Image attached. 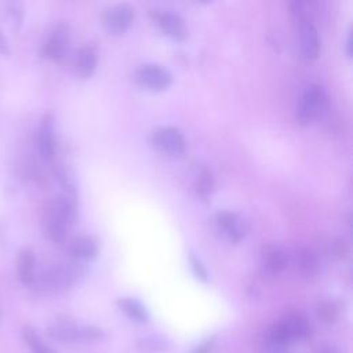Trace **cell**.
I'll list each match as a JSON object with an SVG mask.
<instances>
[{
    "label": "cell",
    "instance_id": "6da1fadb",
    "mask_svg": "<svg viewBox=\"0 0 353 353\" xmlns=\"http://www.w3.org/2000/svg\"><path fill=\"white\" fill-rule=\"evenodd\" d=\"M77 214L76 200L72 194H58L50 199L43 208V230L50 241L62 245Z\"/></svg>",
    "mask_w": 353,
    "mask_h": 353
},
{
    "label": "cell",
    "instance_id": "7a4b0ae2",
    "mask_svg": "<svg viewBox=\"0 0 353 353\" xmlns=\"http://www.w3.org/2000/svg\"><path fill=\"white\" fill-rule=\"evenodd\" d=\"M84 274L81 262L70 259L50 265L36 276L34 284L47 291H63L72 288ZM33 284V285H34Z\"/></svg>",
    "mask_w": 353,
    "mask_h": 353
},
{
    "label": "cell",
    "instance_id": "3957f363",
    "mask_svg": "<svg viewBox=\"0 0 353 353\" xmlns=\"http://www.w3.org/2000/svg\"><path fill=\"white\" fill-rule=\"evenodd\" d=\"M47 335L61 343H97L105 338L102 328L76 324L66 319L52 321L47 327Z\"/></svg>",
    "mask_w": 353,
    "mask_h": 353
},
{
    "label": "cell",
    "instance_id": "277c9868",
    "mask_svg": "<svg viewBox=\"0 0 353 353\" xmlns=\"http://www.w3.org/2000/svg\"><path fill=\"white\" fill-rule=\"evenodd\" d=\"M266 332L291 346L296 341L307 339L312 335V325L302 313H290L274 323Z\"/></svg>",
    "mask_w": 353,
    "mask_h": 353
},
{
    "label": "cell",
    "instance_id": "5b68a950",
    "mask_svg": "<svg viewBox=\"0 0 353 353\" xmlns=\"http://www.w3.org/2000/svg\"><path fill=\"white\" fill-rule=\"evenodd\" d=\"M325 91L320 84H310L306 87L296 109L299 123L306 125L316 120L325 108Z\"/></svg>",
    "mask_w": 353,
    "mask_h": 353
},
{
    "label": "cell",
    "instance_id": "8992f818",
    "mask_svg": "<svg viewBox=\"0 0 353 353\" xmlns=\"http://www.w3.org/2000/svg\"><path fill=\"white\" fill-rule=\"evenodd\" d=\"M69 44H70L69 28L66 23L58 22L50 30L46 41L40 48V54L41 57L50 61L62 62L69 51Z\"/></svg>",
    "mask_w": 353,
    "mask_h": 353
},
{
    "label": "cell",
    "instance_id": "52a82bcc",
    "mask_svg": "<svg viewBox=\"0 0 353 353\" xmlns=\"http://www.w3.org/2000/svg\"><path fill=\"white\" fill-rule=\"evenodd\" d=\"M135 80L141 87L149 91H163L171 85L172 74L167 68L159 63L145 62L137 68Z\"/></svg>",
    "mask_w": 353,
    "mask_h": 353
},
{
    "label": "cell",
    "instance_id": "ba28073f",
    "mask_svg": "<svg viewBox=\"0 0 353 353\" xmlns=\"http://www.w3.org/2000/svg\"><path fill=\"white\" fill-rule=\"evenodd\" d=\"M150 141L154 148L171 156H179L186 149L183 132L174 125H161L152 131Z\"/></svg>",
    "mask_w": 353,
    "mask_h": 353
},
{
    "label": "cell",
    "instance_id": "9c48e42d",
    "mask_svg": "<svg viewBox=\"0 0 353 353\" xmlns=\"http://www.w3.org/2000/svg\"><path fill=\"white\" fill-rule=\"evenodd\" d=\"M134 7L128 3H117L108 7L103 12L102 22L109 34L120 36L125 33L134 21Z\"/></svg>",
    "mask_w": 353,
    "mask_h": 353
},
{
    "label": "cell",
    "instance_id": "30bf717a",
    "mask_svg": "<svg viewBox=\"0 0 353 353\" xmlns=\"http://www.w3.org/2000/svg\"><path fill=\"white\" fill-rule=\"evenodd\" d=\"M37 150L44 161H52L57 153V137H55V121L54 116L47 112L41 116L37 131H36Z\"/></svg>",
    "mask_w": 353,
    "mask_h": 353
},
{
    "label": "cell",
    "instance_id": "8fae6325",
    "mask_svg": "<svg viewBox=\"0 0 353 353\" xmlns=\"http://www.w3.org/2000/svg\"><path fill=\"white\" fill-rule=\"evenodd\" d=\"M152 19L157 23L164 34L174 40H185L188 37V28L183 18L168 10H152Z\"/></svg>",
    "mask_w": 353,
    "mask_h": 353
},
{
    "label": "cell",
    "instance_id": "7c38bea8",
    "mask_svg": "<svg viewBox=\"0 0 353 353\" xmlns=\"http://www.w3.org/2000/svg\"><path fill=\"white\" fill-rule=\"evenodd\" d=\"M215 229L230 243H239L245 234V223L239 214L232 211H219L214 218Z\"/></svg>",
    "mask_w": 353,
    "mask_h": 353
},
{
    "label": "cell",
    "instance_id": "4fadbf2b",
    "mask_svg": "<svg viewBox=\"0 0 353 353\" xmlns=\"http://www.w3.org/2000/svg\"><path fill=\"white\" fill-rule=\"evenodd\" d=\"M299 40L303 57L309 61L316 59L320 52V39L316 26L307 18L299 21Z\"/></svg>",
    "mask_w": 353,
    "mask_h": 353
},
{
    "label": "cell",
    "instance_id": "5bb4252c",
    "mask_svg": "<svg viewBox=\"0 0 353 353\" xmlns=\"http://www.w3.org/2000/svg\"><path fill=\"white\" fill-rule=\"evenodd\" d=\"M15 270L17 277L23 285H33L36 281V254L32 248L25 247L22 248L15 261Z\"/></svg>",
    "mask_w": 353,
    "mask_h": 353
},
{
    "label": "cell",
    "instance_id": "9a60e30c",
    "mask_svg": "<svg viewBox=\"0 0 353 353\" xmlns=\"http://www.w3.org/2000/svg\"><path fill=\"white\" fill-rule=\"evenodd\" d=\"M97 50L91 44H84L79 48L74 58V72L80 79H90L97 69Z\"/></svg>",
    "mask_w": 353,
    "mask_h": 353
},
{
    "label": "cell",
    "instance_id": "2e32d148",
    "mask_svg": "<svg viewBox=\"0 0 353 353\" xmlns=\"http://www.w3.org/2000/svg\"><path fill=\"white\" fill-rule=\"evenodd\" d=\"M69 254L74 261H91L98 255V243L92 236H77L69 243Z\"/></svg>",
    "mask_w": 353,
    "mask_h": 353
},
{
    "label": "cell",
    "instance_id": "e0dca14e",
    "mask_svg": "<svg viewBox=\"0 0 353 353\" xmlns=\"http://www.w3.org/2000/svg\"><path fill=\"white\" fill-rule=\"evenodd\" d=\"M117 307L131 320L137 323H146L149 320V313L146 307L135 298L131 296H123L116 301Z\"/></svg>",
    "mask_w": 353,
    "mask_h": 353
},
{
    "label": "cell",
    "instance_id": "ac0fdd59",
    "mask_svg": "<svg viewBox=\"0 0 353 353\" xmlns=\"http://www.w3.org/2000/svg\"><path fill=\"white\" fill-rule=\"evenodd\" d=\"M287 254L277 247H268L263 252V268L269 274H279L287 268Z\"/></svg>",
    "mask_w": 353,
    "mask_h": 353
},
{
    "label": "cell",
    "instance_id": "d6986e66",
    "mask_svg": "<svg viewBox=\"0 0 353 353\" xmlns=\"http://www.w3.org/2000/svg\"><path fill=\"white\" fill-rule=\"evenodd\" d=\"M296 268L299 273L305 277H313L319 268V261L316 254L306 247H302L296 251Z\"/></svg>",
    "mask_w": 353,
    "mask_h": 353
},
{
    "label": "cell",
    "instance_id": "ffe728a7",
    "mask_svg": "<svg viewBox=\"0 0 353 353\" xmlns=\"http://www.w3.org/2000/svg\"><path fill=\"white\" fill-rule=\"evenodd\" d=\"M139 353H163L168 349L170 343L163 335H146L135 342Z\"/></svg>",
    "mask_w": 353,
    "mask_h": 353
},
{
    "label": "cell",
    "instance_id": "44dd1931",
    "mask_svg": "<svg viewBox=\"0 0 353 353\" xmlns=\"http://www.w3.org/2000/svg\"><path fill=\"white\" fill-rule=\"evenodd\" d=\"M22 339L32 353H55L32 327H23Z\"/></svg>",
    "mask_w": 353,
    "mask_h": 353
},
{
    "label": "cell",
    "instance_id": "7402d4cb",
    "mask_svg": "<svg viewBox=\"0 0 353 353\" xmlns=\"http://www.w3.org/2000/svg\"><path fill=\"white\" fill-rule=\"evenodd\" d=\"M214 185H215V181H214L212 172L207 168H203L196 181L197 196H200L201 199H207L211 194V192L214 190Z\"/></svg>",
    "mask_w": 353,
    "mask_h": 353
},
{
    "label": "cell",
    "instance_id": "603a6c76",
    "mask_svg": "<svg viewBox=\"0 0 353 353\" xmlns=\"http://www.w3.org/2000/svg\"><path fill=\"white\" fill-rule=\"evenodd\" d=\"M288 349H290V345L274 338L269 332L265 334L262 343H261L262 353H288Z\"/></svg>",
    "mask_w": 353,
    "mask_h": 353
},
{
    "label": "cell",
    "instance_id": "cb8c5ba5",
    "mask_svg": "<svg viewBox=\"0 0 353 353\" xmlns=\"http://www.w3.org/2000/svg\"><path fill=\"white\" fill-rule=\"evenodd\" d=\"M6 12L8 15V18L11 19V23L14 26V29H19L22 26L23 18H25V7L21 1H8L6 3Z\"/></svg>",
    "mask_w": 353,
    "mask_h": 353
},
{
    "label": "cell",
    "instance_id": "d4e9b609",
    "mask_svg": "<svg viewBox=\"0 0 353 353\" xmlns=\"http://www.w3.org/2000/svg\"><path fill=\"white\" fill-rule=\"evenodd\" d=\"M316 314L324 323H332L338 317V307L331 301H323L316 306Z\"/></svg>",
    "mask_w": 353,
    "mask_h": 353
},
{
    "label": "cell",
    "instance_id": "484cf974",
    "mask_svg": "<svg viewBox=\"0 0 353 353\" xmlns=\"http://www.w3.org/2000/svg\"><path fill=\"white\" fill-rule=\"evenodd\" d=\"M189 259H190L192 272H193V274L196 276V279L200 280V281H203V283H207V281H208V273H207V270H205L203 262H201L196 255H193V254H190Z\"/></svg>",
    "mask_w": 353,
    "mask_h": 353
},
{
    "label": "cell",
    "instance_id": "4316f807",
    "mask_svg": "<svg viewBox=\"0 0 353 353\" xmlns=\"http://www.w3.org/2000/svg\"><path fill=\"white\" fill-rule=\"evenodd\" d=\"M331 254L338 259H345L349 255V245L343 239H335L331 243Z\"/></svg>",
    "mask_w": 353,
    "mask_h": 353
},
{
    "label": "cell",
    "instance_id": "83f0119b",
    "mask_svg": "<svg viewBox=\"0 0 353 353\" xmlns=\"http://www.w3.org/2000/svg\"><path fill=\"white\" fill-rule=\"evenodd\" d=\"M216 336H210L205 341H203L200 345L196 346V349L193 350V353H211V350L214 349Z\"/></svg>",
    "mask_w": 353,
    "mask_h": 353
},
{
    "label": "cell",
    "instance_id": "f1b7e54d",
    "mask_svg": "<svg viewBox=\"0 0 353 353\" xmlns=\"http://www.w3.org/2000/svg\"><path fill=\"white\" fill-rule=\"evenodd\" d=\"M0 54L1 55H10L11 54V48L8 44V40L4 37V34L0 30Z\"/></svg>",
    "mask_w": 353,
    "mask_h": 353
},
{
    "label": "cell",
    "instance_id": "f546056e",
    "mask_svg": "<svg viewBox=\"0 0 353 353\" xmlns=\"http://www.w3.org/2000/svg\"><path fill=\"white\" fill-rule=\"evenodd\" d=\"M316 353H339V350L331 345H321L316 349Z\"/></svg>",
    "mask_w": 353,
    "mask_h": 353
},
{
    "label": "cell",
    "instance_id": "4dcf8cb0",
    "mask_svg": "<svg viewBox=\"0 0 353 353\" xmlns=\"http://www.w3.org/2000/svg\"><path fill=\"white\" fill-rule=\"evenodd\" d=\"M346 55L350 58L352 57V32H347L346 36Z\"/></svg>",
    "mask_w": 353,
    "mask_h": 353
},
{
    "label": "cell",
    "instance_id": "1f68e13d",
    "mask_svg": "<svg viewBox=\"0 0 353 353\" xmlns=\"http://www.w3.org/2000/svg\"><path fill=\"white\" fill-rule=\"evenodd\" d=\"M0 321H1V307H0Z\"/></svg>",
    "mask_w": 353,
    "mask_h": 353
}]
</instances>
